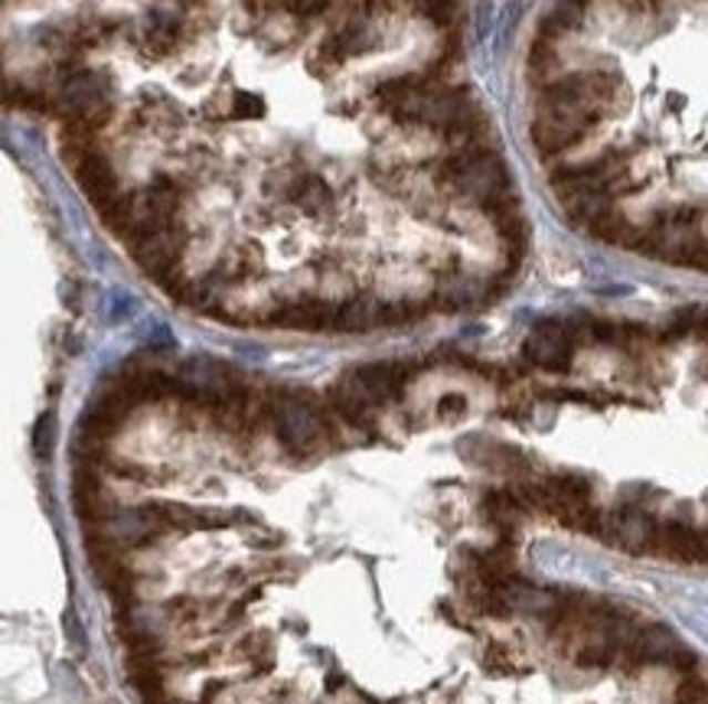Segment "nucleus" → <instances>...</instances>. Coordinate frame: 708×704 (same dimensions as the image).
Segmentation results:
<instances>
[{"mask_svg": "<svg viewBox=\"0 0 708 704\" xmlns=\"http://www.w3.org/2000/svg\"><path fill=\"white\" fill-rule=\"evenodd\" d=\"M60 89L53 95V115L65 127L79 131H99L112 117V79L95 69H82L75 56L60 62Z\"/></svg>", "mask_w": 708, "mask_h": 704, "instance_id": "nucleus-1", "label": "nucleus"}, {"mask_svg": "<svg viewBox=\"0 0 708 704\" xmlns=\"http://www.w3.org/2000/svg\"><path fill=\"white\" fill-rule=\"evenodd\" d=\"M438 176H441L444 186H451L458 196L471 199L473 206H480L483 213L513 196V183H510L503 161L493 151L476 147V144L454 151L438 167Z\"/></svg>", "mask_w": 708, "mask_h": 704, "instance_id": "nucleus-2", "label": "nucleus"}, {"mask_svg": "<svg viewBox=\"0 0 708 704\" xmlns=\"http://www.w3.org/2000/svg\"><path fill=\"white\" fill-rule=\"evenodd\" d=\"M582 340V323L572 320H542L532 327L523 343V359L545 372H568L575 362V350Z\"/></svg>", "mask_w": 708, "mask_h": 704, "instance_id": "nucleus-3", "label": "nucleus"}, {"mask_svg": "<svg viewBox=\"0 0 708 704\" xmlns=\"http://www.w3.org/2000/svg\"><path fill=\"white\" fill-rule=\"evenodd\" d=\"M597 124L591 121H582V117H568V115H555V112H545L538 108V115L532 121V144L542 157H555V154H565V151H575L582 141H588L591 131Z\"/></svg>", "mask_w": 708, "mask_h": 704, "instance_id": "nucleus-4", "label": "nucleus"}, {"mask_svg": "<svg viewBox=\"0 0 708 704\" xmlns=\"http://www.w3.org/2000/svg\"><path fill=\"white\" fill-rule=\"evenodd\" d=\"M278 196L307 216H320L330 206V186L317 174H278Z\"/></svg>", "mask_w": 708, "mask_h": 704, "instance_id": "nucleus-5", "label": "nucleus"}, {"mask_svg": "<svg viewBox=\"0 0 708 704\" xmlns=\"http://www.w3.org/2000/svg\"><path fill=\"white\" fill-rule=\"evenodd\" d=\"M179 37H183V23L177 17L154 10L147 27H144V37H141V50H144V56L151 59L171 56L179 46Z\"/></svg>", "mask_w": 708, "mask_h": 704, "instance_id": "nucleus-6", "label": "nucleus"}, {"mask_svg": "<svg viewBox=\"0 0 708 704\" xmlns=\"http://www.w3.org/2000/svg\"><path fill=\"white\" fill-rule=\"evenodd\" d=\"M555 46H552V40H542V37H535V43H532L530 50V72L532 79H542V85L545 82H552V72H555Z\"/></svg>", "mask_w": 708, "mask_h": 704, "instance_id": "nucleus-7", "label": "nucleus"}, {"mask_svg": "<svg viewBox=\"0 0 708 704\" xmlns=\"http://www.w3.org/2000/svg\"><path fill=\"white\" fill-rule=\"evenodd\" d=\"M414 3L438 27H451L458 20V0H414Z\"/></svg>", "mask_w": 708, "mask_h": 704, "instance_id": "nucleus-8", "label": "nucleus"}, {"mask_svg": "<svg viewBox=\"0 0 708 704\" xmlns=\"http://www.w3.org/2000/svg\"><path fill=\"white\" fill-rule=\"evenodd\" d=\"M464 411H468V398H464V395H444V398L438 402V417H444V421L464 417Z\"/></svg>", "mask_w": 708, "mask_h": 704, "instance_id": "nucleus-9", "label": "nucleus"}, {"mask_svg": "<svg viewBox=\"0 0 708 704\" xmlns=\"http://www.w3.org/2000/svg\"><path fill=\"white\" fill-rule=\"evenodd\" d=\"M233 115L236 117H258L265 115V102L255 99V95H238L233 102Z\"/></svg>", "mask_w": 708, "mask_h": 704, "instance_id": "nucleus-10", "label": "nucleus"}, {"mask_svg": "<svg viewBox=\"0 0 708 704\" xmlns=\"http://www.w3.org/2000/svg\"><path fill=\"white\" fill-rule=\"evenodd\" d=\"M644 3H647V10H663L666 0H644Z\"/></svg>", "mask_w": 708, "mask_h": 704, "instance_id": "nucleus-11", "label": "nucleus"}]
</instances>
